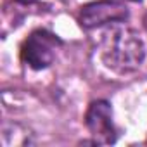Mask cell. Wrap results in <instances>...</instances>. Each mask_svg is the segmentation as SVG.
I'll use <instances>...</instances> for the list:
<instances>
[{"mask_svg":"<svg viewBox=\"0 0 147 147\" xmlns=\"http://www.w3.org/2000/svg\"><path fill=\"white\" fill-rule=\"evenodd\" d=\"M147 55V47L137 30L130 26L113 24L104 35L100 43V59L104 66L118 75H128L137 71Z\"/></svg>","mask_w":147,"mask_h":147,"instance_id":"obj_1","label":"cell"},{"mask_svg":"<svg viewBox=\"0 0 147 147\" xmlns=\"http://www.w3.org/2000/svg\"><path fill=\"white\" fill-rule=\"evenodd\" d=\"M142 26H144V30L147 31V11H145L144 16H142Z\"/></svg>","mask_w":147,"mask_h":147,"instance_id":"obj_5","label":"cell"},{"mask_svg":"<svg viewBox=\"0 0 147 147\" xmlns=\"http://www.w3.org/2000/svg\"><path fill=\"white\" fill-rule=\"evenodd\" d=\"M131 2H137V4H140V2H142V0H131Z\"/></svg>","mask_w":147,"mask_h":147,"instance_id":"obj_7","label":"cell"},{"mask_svg":"<svg viewBox=\"0 0 147 147\" xmlns=\"http://www.w3.org/2000/svg\"><path fill=\"white\" fill-rule=\"evenodd\" d=\"M130 18L126 5L116 0H94L78 12V23L83 30H97L107 24H119Z\"/></svg>","mask_w":147,"mask_h":147,"instance_id":"obj_3","label":"cell"},{"mask_svg":"<svg viewBox=\"0 0 147 147\" xmlns=\"http://www.w3.org/2000/svg\"><path fill=\"white\" fill-rule=\"evenodd\" d=\"M85 126L97 144L113 145L118 140V130L113 119V106L104 99L92 100L85 113Z\"/></svg>","mask_w":147,"mask_h":147,"instance_id":"obj_4","label":"cell"},{"mask_svg":"<svg viewBox=\"0 0 147 147\" xmlns=\"http://www.w3.org/2000/svg\"><path fill=\"white\" fill-rule=\"evenodd\" d=\"M145 144H147V140H145Z\"/></svg>","mask_w":147,"mask_h":147,"instance_id":"obj_8","label":"cell"},{"mask_svg":"<svg viewBox=\"0 0 147 147\" xmlns=\"http://www.w3.org/2000/svg\"><path fill=\"white\" fill-rule=\"evenodd\" d=\"M16 2H19V4H24V5H28V4H33L35 0H16Z\"/></svg>","mask_w":147,"mask_h":147,"instance_id":"obj_6","label":"cell"},{"mask_svg":"<svg viewBox=\"0 0 147 147\" xmlns=\"http://www.w3.org/2000/svg\"><path fill=\"white\" fill-rule=\"evenodd\" d=\"M62 43L64 42L55 33L45 28L33 30L21 43V49H19L21 61L33 71L47 69L54 64L55 52L59 47H62Z\"/></svg>","mask_w":147,"mask_h":147,"instance_id":"obj_2","label":"cell"}]
</instances>
